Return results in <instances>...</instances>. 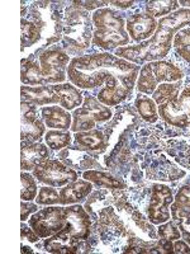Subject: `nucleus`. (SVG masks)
Returning a JSON list of instances; mask_svg holds the SVG:
<instances>
[{
	"label": "nucleus",
	"instance_id": "1",
	"mask_svg": "<svg viewBox=\"0 0 190 254\" xmlns=\"http://www.w3.org/2000/svg\"><path fill=\"white\" fill-rule=\"evenodd\" d=\"M140 66L109 54H93L72 59L67 78L79 89H96L98 99L108 107L126 101L139 79Z\"/></svg>",
	"mask_w": 190,
	"mask_h": 254
},
{
	"label": "nucleus",
	"instance_id": "2",
	"mask_svg": "<svg viewBox=\"0 0 190 254\" xmlns=\"http://www.w3.org/2000/svg\"><path fill=\"white\" fill-rule=\"evenodd\" d=\"M188 26H190V9H178L158 20L157 29L150 40L133 46L119 47L115 50L114 55L136 65L162 60L173 47L176 32Z\"/></svg>",
	"mask_w": 190,
	"mask_h": 254
},
{
	"label": "nucleus",
	"instance_id": "3",
	"mask_svg": "<svg viewBox=\"0 0 190 254\" xmlns=\"http://www.w3.org/2000/svg\"><path fill=\"white\" fill-rule=\"evenodd\" d=\"M66 226L45 243L49 253H85L89 251L87 239L90 233V216L83 206L66 207Z\"/></svg>",
	"mask_w": 190,
	"mask_h": 254
},
{
	"label": "nucleus",
	"instance_id": "4",
	"mask_svg": "<svg viewBox=\"0 0 190 254\" xmlns=\"http://www.w3.org/2000/svg\"><path fill=\"white\" fill-rule=\"evenodd\" d=\"M93 45L109 51L130 44L126 22L118 12L110 8H100L93 13Z\"/></svg>",
	"mask_w": 190,
	"mask_h": 254
},
{
	"label": "nucleus",
	"instance_id": "5",
	"mask_svg": "<svg viewBox=\"0 0 190 254\" xmlns=\"http://www.w3.org/2000/svg\"><path fill=\"white\" fill-rule=\"evenodd\" d=\"M22 101L33 106H48L58 104L67 111L79 108L84 102V95L79 88L71 83L52 84L41 87H22Z\"/></svg>",
	"mask_w": 190,
	"mask_h": 254
},
{
	"label": "nucleus",
	"instance_id": "6",
	"mask_svg": "<svg viewBox=\"0 0 190 254\" xmlns=\"http://www.w3.org/2000/svg\"><path fill=\"white\" fill-rule=\"evenodd\" d=\"M74 3L76 5L67 6L62 15V37L69 45L85 50L93 40V27L87 10Z\"/></svg>",
	"mask_w": 190,
	"mask_h": 254
},
{
	"label": "nucleus",
	"instance_id": "7",
	"mask_svg": "<svg viewBox=\"0 0 190 254\" xmlns=\"http://www.w3.org/2000/svg\"><path fill=\"white\" fill-rule=\"evenodd\" d=\"M184 76L183 70L170 61L158 60L143 64L136 83L139 93L150 95L153 94L160 84L180 81Z\"/></svg>",
	"mask_w": 190,
	"mask_h": 254
},
{
	"label": "nucleus",
	"instance_id": "8",
	"mask_svg": "<svg viewBox=\"0 0 190 254\" xmlns=\"http://www.w3.org/2000/svg\"><path fill=\"white\" fill-rule=\"evenodd\" d=\"M31 14L33 17L32 22L41 32V41L35 50L44 49L60 40L62 36V15L58 14L51 3H35Z\"/></svg>",
	"mask_w": 190,
	"mask_h": 254
},
{
	"label": "nucleus",
	"instance_id": "9",
	"mask_svg": "<svg viewBox=\"0 0 190 254\" xmlns=\"http://www.w3.org/2000/svg\"><path fill=\"white\" fill-rule=\"evenodd\" d=\"M112 117L113 112L108 106L93 95H84L83 104L72 113L71 131L76 133L94 130L95 125L109 121Z\"/></svg>",
	"mask_w": 190,
	"mask_h": 254
},
{
	"label": "nucleus",
	"instance_id": "10",
	"mask_svg": "<svg viewBox=\"0 0 190 254\" xmlns=\"http://www.w3.org/2000/svg\"><path fill=\"white\" fill-rule=\"evenodd\" d=\"M66 207L51 206L32 215L29 226L40 238H51L66 226Z\"/></svg>",
	"mask_w": 190,
	"mask_h": 254
},
{
	"label": "nucleus",
	"instance_id": "11",
	"mask_svg": "<svg viewBox=\"0 0 190 254\" xmlns=\"http://www.w3.org/2000/svg\"><path fill=\"white\" fill-rule=\"evenodd\" d=\"M70 56L60 49H48L40 55L41 74L45 84H62L66 81Z\"/></svg>",
	"mask_w": 190,
	"mask_h": 254
},
{
	"label": "nucleus",
	"instance_id": "12",
	"mask_svg": "<svg viewBox=\"0 0 190 254\" xmlns=\"http://www.w3.org/2000/svg\"><path fill=\"white\" fill-rule=\"evenodd\" d=\"M158 116L170 126L182 128L190 126V85L185 87L176 98L160 104Z\"/></svg>",
	"mask_w": 190,
	"mask_h": 254
},
{
	"label": "nucleus",
	"instance_id": "13",
	"mask_svg": "<svg viewBox=\"0 0 190 254\" xmlns=\"http://www.w3.org/2000/svg\"><path fill=\"white\" fill-rule=\"evenodd\" d=\"M33 176L51 187H65L78 181V173L57 159H47L33 171Z\"/></svg>",
	"mask_w": 190,
	"mask_h": 254
},
{
	"label": "nucleus",
	"instance_id": "14",
	"mask_svg": "<svg viewBox=\"0 0 190 254\" xmlns=\"http://www.w3.org/2000/svg\"><path fill=\"white\" fill-rule=\"evenodd\" d=\"M174 196L171 188L165 185H153L151 190L150 203L147 207V217L155 225H161L170 220Z\"/></svg>",
	"mask_w": 190,
	"mask_h": 254
},
{
	"label": "nucleus",
	"instance_id": "15",
	"mask_svg": "<svg viewBox=\"0 0 190 254\" xmlns=\"http://www.w3.org/2000/svg\"><path fill=\"white\" fill-rule=\"evenodd\" d=\"M157 23L158 22L152 15L147 13H140V14H132L127 19L126 29L131 40L141 44L150 40L155 35Z\"/></svg>",
	"mask_w": 190,
	"mask_h": 254
},
{
	"label": "nucleus",
	"instance_id": "16",
	"mask_svg": "<svg viewBox=\"0 0 190 254\" xmlns=\"http://www.w3.org/2000/svg\"><path fill=\"white\" fill-rule=\"evenodd\" d=\"M22 142H36L45 133V125L37 117L33 104L22 101Z\"/></svg>",
	"mask_w": 190,
	"mask_h": 254
},
{
	"label": "nucleus",
	"instance_id": "17",
	"mask_svg": "<svg viewBox=\"0 0 190 254\" xmlns=\"http://www.w3.org/2000/svg\"><path fill=\"white\" fill-rule=\"evenodd\" d=\"M48 159V149L41 142H22V171H35Z\"/></svg>",
	"mask_w": 190,
	"mask_h": 254
},
{
	"label": "nucleus",
	"instance_id": "18",
	"mask_svg": "<svg viewBox=\"0 0 190 254\" xmlns=\"http://www.w3.org/2000/svg\"><path fill=\"white\" fill-rule=\"evenodd\" d=\"M93 190V183L89 181H75L60 190V205H75L87 198Z\"/></svg>",
	"mask_w": 190,
	"mask_h": 254
},
{
	"label": "nucleus",
	"instance_id": "19",
	"mask_svg": "<svg viewBox=\"0 0 190 254\" xmlns=\"http://www.w3.org/2000/svg\"><path fill=\"white\" fill-rule=\"evenodd\" d=\"M45 125L52 130H67L72 125V116L69 111L58 106H45L41 111Z\"/></svg>",
	"mask_w": 190,
	"mask_h": 254
},
{
	"label": "nucleus",
	"instance_id": "20",
	"mask_svg": "<svg viewBox=\"0 0 190 254\" xmlns=\"http://www.w3.org/2000/svg\"><path fill=\"white\" fill-rule=\"evenodd\" d=\"M20 80L23 85L28 87H41V85H46L45 84L42 74H41L40 64L36 63L29 59H23L22 60V66H20Z\"/></svg>",
	"mask_w": 190,
	"mask_h": 254
},
{
	"label": "nucleus",
	"instance_id": "21",
	"mask_svg": "<svg viewBox=\"0 0 190 254\" xmlns=\"http://www.w3.org/2000/svg\"><path fill=\"white\" fill-rule=\"evenodd\" d=\"M171 216L175 221L190 216V183L180 188L171 205Z\"/></svg>",
	"mask_w": 190,
	"mask_h": 254
},
{
	"label": "nucleus",
	"instance_id": "22",
	"mask_svg": "<svg viewBox=\"0 0 190 254\" xmlns=\"http://www.w3.org/2000/svg\"><path fill=\"white\" fill-rule=\"evenodd\" d=\"M83 178L85 179V181H89V182L94 183V185L103 188H110V190H123V188H126V185H124L122 181L114 178V177L110 176L109 173H104V172H84Z\"/></svg>",
	"mask_w": 190,
	"mask_h": 254
},
{
	"label": "nucleus",
	"instance_id": "23",
	"mask_svg": "<svg viewBox=\"0 0 190 254\" xmlns=\"http://www.w3.org/2000/svg\"><path fill=\"white\" fill-rule=\"evenodd\" d=\"M75 141L80 146L88 147L90 150H100L105 147V136L103 131L90 130L75 133Z\"/></svg>",
	"mask_w": 190,
	"mask_h": 254
},
{
	"label": "nucleus",
	"instance_id": "24",
	"mask_svg": "<svg viewBox=\"0 0 190 254\" xmlns=\"http://www.w3.org/2000/svg\"><path fill=\"white\" fill-rule=\"evenodd\" d=\"M135 106L140 116L148 124H155L158 120V106L152 98L147 95H139L135 102Z\"/></svg>",
	"mask_w": 190,
	"mask_h": 254
},
{
	"label": "nucleus",
	"instance_id": "25",
	"mask_svg": "<svg viewBox=\"0 0 190 254\" xmlns=\"http://www.w3.org/2000/svg\"><path fill=\"white\" fill-rule=\"evenodd\" d=\"M173 46L176 54L190 65V27H185L176 32Z\"/></svg>",
	"mask_w": 190,
	"mask_h": 254
},
{
	"label": "nucleus",
	"instance_id": "26",
	"mask_svg": "<svg viewBox=\"0 0 190 254\" xmlns=\"http://www.w3.org/2000/svg\"><path fill=\"white\" fill-rule=\"evenodd\" d=\"M41 41V32L38 27L32 20L22 18V51H26L27 47L37 46Z\"/></svg>",
	"mask_w": 190,
	"mask_h": 254
},
{
	"label": "nucleus",
	"instance_id": "27",
	"mask_svg": "<svg viewBox=\"0 0 190 254\" xmlns=\"http://www.w3.org/2000/svg\"><path fill=\"white\" fill-rule=\"evenodd\" d=\"M180 85H182V80L175 81V83L160 84V87H157V89L153 92L152 99L158 106L166 103L180 94Z\"/></svg>",
	"mask_w": 190,
	"mask_h": 254
},
{
	"label": "nucleus",
	"instance_id": "28",
	"mask_svg": "<svg viewBox=\"0 0 190 254\" xmlns=\"http://www.w3.org/2000/svg\"><path fill=\"white\" fill-rule=\"evenodd\" d=\"M179 8V1H174V0H166V1H151L147 3L146 5V13L147 14L152 15V17L161 19V17H166V15L171 14V13L176 12Z\"/></svg>",
	"mask_w": 190,
	"mask_h": 254
},
{
	"label": "nucleus",
	"instance_id": "29",
	"mask_svg": "<svg viewBox=\"0 0 190 254\" xmlns=\"http://www.w3.org/2000/svg\"><path fill=\"white\" fill-rule=\"evenodd\" d=\"M45 140H46V144L48 145V147H51L53 150H61V149L70 145V142H71V133L66 132V131L51 130L46 132Z\"/></svg>",
	"mask_w": 190,
	"mask_h": 254
},
{
	"label": "nucleus",
	"instance_id": "30",
	"mask_svg": "<svg viewBox=\"0 0 190 254\" xmlns=\"http://www.w3.org/2000/svg\"><path fill=\"white\" fill-rule=\"evenodd\" d=\"M20 181H22L20 198H22V201L31 202L32 199H35L37 197V183H36L35 178L29 173H27V172H22V174H20Z\"/></svg>",
	"mask_w": 190,
	"mask_h": 254
},
{
	"label": "nucleus",
	"instance_id": "31",
	"mask_svg": "<svg viewBox=\"0 0 190 254\" xmlns=\"http://www.w3.org/2000/svg\"><path fill=\"white\" fill-rule=\"evenodd\" d=\"M36 203L44 206L57 205V203H60V193L56 190V187H51V186L42 187L38 192L37 197H36Z\"/></svg>",
	"mask_w": 190,
	"mask_h": 254
},
{
	"label": "nucleus",
	"instance_id": "32",
	"mask_svg": "<svg viewBox=\"0 0 190 254\" xmlns=\"http://www.w3.org/2000/svg\"><path fill=\"white\" fill-rule=\"evenodd\" d=\"M158 235L165 240H178L182 238V233L179 230V228H176L175 224L173 222H165L164 225L160 226L158 229Z\"/></svg>",
	"mask_w": 190,
	"mask_h": 254
},
{
	"label": "nucleus",
	"instance_id": "33",
	"mask_svg": "<svg viewBox=\"0 0 190 254\" xmlns=\"http://www.w3.org/2000/svg\"><path fill=\"white\" fill-rule=\"evenodd\" d=\"M176 222L179 224V230L182 233V238L190 246V216L180 219Z\"/></svg>",
	"mask_w": 190,
	"mask_h": 254
},
{
	"label": "nucleus",
	"instance_id": "34",
	"mask_svg": "<svg viewBox=\"0 0 190 254\" xmlns=\"http://www.w3.org/2000/svg\"><path fill=\"white\" fill-rule=\"evenodd\" d=\"M22 240H28L29 243H36L40 240V237L36 234V231L33 229L22 224Z\"/></svg>",
	"mask_w": 190,
	"mask_h": 254
},
{
	"label": "nucleus",
	"instance_id": "35",
	"mask_svg": "<svg viewBox=\"0 0 190 254\" xmlns=\"http://www.w3.org/2000/svg\"><path fill=\"white\" fill-rule=\"evenodd\" d=\"M37 205H32V203H26V201H22V221H26L27 217L32 212H37Z\"/></svg>",
	"mask_w": 190,
	"mask_h": 254
},
{
	"label": "nucleus",
	"instance_id": "36",
	"mask_svg": "<svg viewBox=\"0 0 190 254\" xmlns=\"http://www.w3.org/2000/svg\"><path fill=\"white\" fill-rule=\"evenodd\" d=\"M78 4H80L81 8H84L85 10H92V9L95 8L100 9L105 4H109V1H78Z\"/></svg>",
	"mask_w": 190,
	"mask_h": 254
},
{
	"label": "nucleus",
	"instance_id": "37",
	"mask_svg": "<svg viewBox=\"0 0 190 254\" xmlns=\"http://www.w3.org/2000/svg\"><path fill=\"white\" fill-rule=\"evenodd\" d=\"M174 253H190V246L183 240H176L174 243Z\"/></svg>",
	"mask_w": 190,
	"mask_h": 254
},
{
	"label": "nucleus",
	"instance_id": "38",
	"mask_svg": "<svg viewBox=\"0 0 190 254\" xmlns=\"http://www.w3.org/2000/svg\"><path fill=\"white\" fill-rule=\"evenodd\" d=\"M109 4H112V5L114 6H118V8H130V6H132L133 4H135V1H110Z\"/></svg>",
	"mask_w": 190,
	"mask_h": 254
},
{
	"label": "nucleus",
	"instance_id": "39",
	"mask_svg": "<svg viewBox=\"0 0 190 254\" xmlns=\"http://www.w3.org/2000/svg\"><path fill=\"white\" fill-rule=\"evenodd\" d=\"M179 4H183L184 6H188V9H190V1H179Z\"/></svg>",
	"mask_w": 190,
	"mask_h": 254
}]
</instances>
